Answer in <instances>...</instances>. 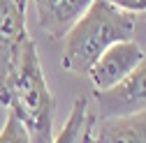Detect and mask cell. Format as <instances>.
Here are the masks:
<instances>
[{
	"label": "cell",
	"mask_w": 146,
	"mask_h": 143,
	"mask_svg": "<svg viewBox=\"0 0 146 143\" xmlns=\"http://www.w3.org/2000/svg\"><path fill=\"white\" fill-rule=\"evenodd\" d=\"M26 39V9L16 5V0H0V104L3 106H7L9 83Z\"/></svg>",
	"instance_id": "obj_3"
},
{
	"label": "cell",
	"mask_w": 146,
	"mask_h": 143,
	"mask_svg": "<svg viewBox=\"0 0 146 143\" xmlns=\"http://www.w3.org/2000/svg\"><path fill=\"white\" fill-rule=\"evenodd\" d=\"M88 99L86 97H79L72 104V111H70V118L65 120L63 129L58 136H53L51 143H79L81 141V134H84V127L88 122Z\"/></svg>",
	"instance_id": "obj_8"
},
{
	"label": "cell",
	"mask_w": 146,
	"mask_h": 143,
	"mask_svg": "<svg viewBox=\"0 0 146 143\" xmlns=\"http://www.w3.org/2000/svg\"><path fill=\"white\" fill-rule=\"evenodd\" d=\"M135 37V14L114 7L107 0H95L86 14L65 35L60 65L70 74H88L102 53Z\"/></svg>",
	"instance_id": "obj_1"
},
{
	"label": "cell",
	"mask_w": 146,
	"mask_h": 143,
	"mask_svg": "<svg viewBox=\"0 0 146 143\" xmlns=\"http://www.w3.org/2000/svg\"><path fill=\"white\" fill-rule=\"evenodd\" d=\"M0 143H33L30 134L26 132V127L21 125V120L16 118L12 111L7 113L5 127L0 129Z\"/></svg>",
	"instance_id": "obj_9"
},
{
	"label": "cell",
	"mask_w": 146,
	"mask_h": 143,
	"mask_svg": "<svg viewBox=\"0 0 146 143\" xmlns=\"http://www.w3.org/2000/svg\"><path fill=\"white\" fill-rule=\"evenodd\" d=\"M93 115H88V122H86V127H84V134H81V141L79 143H98L95 136H93Z\"/></svg>",
	"instance_id": "obj_11"
},
{
	"label": "cell",
	"mask_w": 146,
	"mask_h": 143,
	"mask_svg": "<svg viewBox=\"0 0 146 143\" xmlns=\"http://www.w3.org/2000/svg\"><path fill=\"white\" fill-rule=\"evenodd\" d=\"M37 26L49 37H65L95 0H33Z\"/></svg>",
	"instance_id": "obj_6"
},
{
	"label": "cell",
	"mask_w": 146,
	"mask_h": 143,
	"mask_svg": "<svg viewBox=\"0 0 146 143\" xmlns=\"http://www.w3.org/2000/svg\"><path fill=\"white\" fill-rule=\"evenodd\" d=\"M93 136L98 143H146V109L130 115L93 120Z\"/></svg>",
	"instance_id": "obj_7"
},
{
	"label": "cell",
	"mask_w": 146,
	"mask_h": 143,
	"mask_svg": "<svg viewBox=\"0 0 146 143\" xmlns=\"http://www.w3.org/2000/svg\"><path fill=\"white\" fill-rule=\"evenodd\" d=\"M144 56L146 53L139 49V44L135 39H125V42L111 44L95 60V65L88 69V76H90V83H93L95 92L109 90V88H114L118 81H123L139 65V60Z\"/></svg>",
	"instance_id": "obj_5"
},
{
	"label": "cell",
	"mask_w": 146,
	"mask_h": 143,
	"mask_svg": "<svg viewBox=\"0 0 146 143\" xmlns=\"http://www.w3.org/2000/svg\"><path fill=\"white\" fill-rule=\"evenodd\" d=\"M95 99H98L100 118H116V115H130L144 111L146 109V56L114 88L95 92Z\"/></svg>",
	"instance_id": "obj_4"
},
{
	"label": "cell",
	"mask_w": 146,
	"mask_h": 143,
	"mask_svg": "<svg viewBox=\"0 0 146 143\" xmlns=\"http://www.w3.org/2000/svg\"><path fill=\"white\" fill-rule=\"evenodd\" d=\"M127 14H146V0H107Z\"/></svg>",
	"instance_id": "obj_10"
},
{
	"label": "cell",
	"mask_w": 146,
	"mask_h": 143,
	"mask_svg": "<svg viewBox=\"0 0 146 143\" xmlns=\"http://www.w3.org/2000/svg\"><path fill=\"white\" fill-rule=\"evenodd\" d=\"M7 109L21 120L26 132L30 134L33 143H51L53 141V111L56 102L46 85L44 69L37 56V46L28 37L19 65L14 69L9 83V99Z\"/></svg>",
	"instance_id": "obj_2"
},
{
	"label": "cell",
	"mask_w": 146,
	"mask_h": 143,
	"mask_svg": "<svg viewBox=\"0 0 146 143\" xmlns=\"http://www.w3.org/2000/svg\"><path fill=\"white\" fill-rule=\"evenodd\" d=\"M16 5H21V7L26 9V0H16Z\"/></svg>",
	"instance_id": "obj_12"
}]
</instances>
